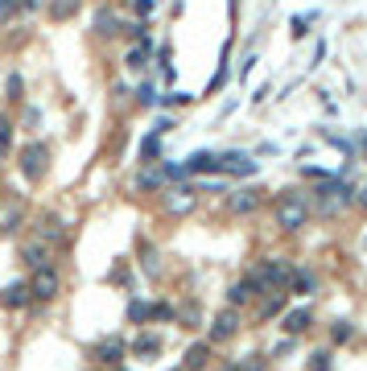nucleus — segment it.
<instances>
[{"instance_id": "f257e3e1", "label": "nucleus", "mask_w": 367, "mask_h": 371, "mask_svg": "<svg viewBox=\"0 0 367 371\" xmlns=\"http://www.w3.org/2000/svg\"><path fill=\"white\" fill-rule=\"evenodd\" d=\"M273 219H276L280 232H301L306 219H310V194H301V190H285V194L273 202Z\"/></svg>"}, {"instance_id": "f03ea898", "label": "nucleus", "mask_w": 367, "mask_h": 371, "mask_svg": "<svg viewBox=\"0 0 367 371\" xmlns=\"http://www.w3.org/2000/svg\"><path fill=\"white\" fill-rule=\"evenodd\" d=\"M289 273H293V264L285 256H264L260 268L252 273V285H256V293H280L289 285Z\"/></svg>"}, {"instance_id": "7ed1b4c3", "label": "nucleus", "mask_w": 367, "mask_h": 371, "mask_svg": "<svg viewBox=\"0 0 367 371\" xmlns=\"http://www.w3.org/2000/svg\"><path fill=\"white\" fill-rule=\"evenodd\" d=\"M21 174H25V182H42L50 174V149L42 140H33V144L21 149Z\"/></svg>"}, {"instance_id": "20e7f679", "label": "nucleus", "mask_w": 367, "mask_h": 371, "mask_svg": "<svg viewBox=\"0 0 367 371\" xmlns=\"http://www.w3.org/2000/svg\"><path fill=\"white\" fill-rule=\"evenodd\" d=\"M29 293H33V301H54V297L62 293V277H58V268H54V264L38 268L33 280H29Z\"/></svg>"}, {"instance_id": "39448f33", "label": "nucleus", "mask_w": 367, "mask_h": 371, "mask_svg": "<svg viewBox=\"0 0 367 371\" xmlns=\"http://www.w3.org/2000/svg\"><path fill=\"white\" fill-rule=\"evenodd\" d=\"M239 310H219V314H215V318H211V330H207V342H231V338H235V334H239Z\"/></svg>"}, {"instance_id": "423d86ee", "label": "nucleus", "mask_w": 367, "mask_h": 371, "mask_svg": "<svg viewBox=\"0 0 367 371\" xmlns=\"http://www.w3.org/2000/svg\"><path fill=\"white\" fill-rule=\"evenodd\" d=\"M314 198L322 202V211H334V206L343 211V206H351V202H355V190H351L347 182H322Z\"/></svg>"}, {"instance_id": "0eeeda50", "label": "nucleus", "mask_w": 367, "mask_h": 371, "mask_svg": "<svg viewBox=\"0 0 367 371\" xmlns=\"http://www.w3.org/2000/svg\"><path fill=\"white\" fill-rule=\"evenodd\" d=\"M124 355H128L124 338H103V342H95V351H91V359H95V363H103L107 371L120 368V363H124Z\"/></svg>"}, {"instance_id": "6e6552de", "label": "nucleus", "mask_w": 367, "mask_h": 371, "mask_svg": "<svg viewBox=\"0 0 367 371\" xmlns=\"http://www.w3.org/2000/svg\"><path fill=\"white\" fill-rule=\"evenodd\" d=\"M219 174H231V178H252L256 174V161L248 153H219Z\"/></svg>"}, {"instance_id": "1a4fd4ad", "label": "nucleus", "mask_w": 367, "mask_h": 371, "mask_svg": "<svg viewBox=\"0 0 367 371\" xmlns=\"http://www.w3.org/2000/svg\"><path fill=\"white\" fill-rule=\"evenodd\" d=\"M194 206H198L194 186H174V190L165 194V211H170V215H190Z\"/></svg>"}, {"instance_id": "9d476101", "label": "nucleus", "mask_w": 367, "mask_h": 371, "mask_svg": "<svg viewBox=\"0 0 367 371\" xmlns=\"http://www.w3.org/2000/svg\"><path fill=\"white\" fill-rule=\"evenodd\" d=\"M29 301H33V293H29L25 280H8V285L0 289V305H4V310H25Z\"/></svg>"}, {"instance_id": "9b49d317", "label": "nucleus", "mask_w": 367, "mask_h": 371, "mask_svg": "<svg viewBox=\"0 0 367 371\" xmlns=\"http://www.w3.org/2000/svg\"><path fill=\"white\" fill-rule=\"evenodd\" d=\"M170 182L165 178V165H140V174H137V194H153V190H161V186Z\"/></svg>"}, {"instance_id": "f8f14e48", "label": "nucleus", "mask_w": 367, "mask_h": 371, "mask_svg": "<svg viewBox=\"0 0 367 371\" xmlns=\"http://www.w3.org/2000/svg\"><path fill=\"white\" fill-rule=\"evenodd\" d=\"M256 297H260V293H256L252 277H239V280L227 289V305H231V310H244V305H252Z\"/></svg>"}, {"instance_id": "ddd939ff", "label": "nucleus", "mask_w": 367, "mask_h": 371, "mask_svg": "<svg viewBox=\"0 0 367 371\" xmlns=\"http://www.w3.org/2000/svg\"><path fill=\"white\" fill-rule=\"evenodd\" d=\"M182 169L186 174H219V153L198 149V153H190V161H186Z\"/></svg>"}, {"instance_id": "4468645a", "label": "nucleus", "mask_w": 367, "mask_h": 371, "mask_svg": "<svg viewBox=\"0 0 367 371\" xmlns=\"http://www.w3.org/2000/svg\"><path fill=\"white\" fill-rule=\"evenodd\" d=\"M21 264H29L33 273H38V268H46V264H50V248L42 243V239L25 243V248H21Z\"/></svg>"}, {"instance_id": "2eb2a0df", "label": "nucleus", "mask_w": 367, "mask_h": 371, "mask_svg": "<svg viewBox=\"0 0 367 371\" xmlns=\"http://www.w3.org/2000/svg\"><path fill=\"white\" fill-rule=\"evenodd\" d=\"M280 326H285V334H306L310 326H314V314L301 305V310H289L285 318H280Z\"/></svg>"}, {"instance_id": "dca6fc26", "label": "nucleus", "mask_w": 367, "mask_h": 371, "mask_svg": "<svg viewBox=\"0 0 367 371\" xmlns=\"http://www.w3.org/2000/svg\"><path fill=\"white\" fill-rule=\"evenodd\" d=\"M207 363H211V342H194V347L186 351L182 371H207Z\"/></svg>"}, {"instance_id": "f3484780", "label": "nucleus", "mask_w": 367, "mask_h": 371, "mask_svg": "<svg viewBox=\"0 0 367 371\" xmlns=\"http://www.w3.org/2000/svg\"><path fill=\"white\" fill-rule=\"evenodd\" d=\"M256 206H260V190H235L231 194V211L235 215H252Z\"/></svg>"}, {"instance_id": "a211bd4d", "label": "nucleus", "mask_w": 367, "mask_h": 371, "mask_svg": "<svg viewBox=\"0 0 367 371\" xmlns=\"http://www.w3.org/2000/svg\"><path fill=\"white\" fill-rule=\"evenodd\" d=\"M285 293H260V322H269V318H280L285 314Z\"/></svg>"}, {"instance_id": "6ab92c4d", "label": "nucleus", "mask_w": 367, "mask_h": 371, "mask_svg": "<svg viewBox=\"0 0 367 371\" xmlns=\"http://www.w3.org/2000/svg\"><path fill=\"white\" fill-rule=\"evenodd\" d=\"M289 289L301 293V297H310V293L318 289V277H314L310 268H293V273H289Z\"/></svg>"}, {"instance_id": "aec40b11", "label": "nucleus", "mask_w": 367, "mask_h": 371, "mask_svg": "<svg viewBox=\"0 0 367 371\" xmlns=\"http://www.w3.org/2000/svg\"><path fill=\"white\" fill-rule=\"evenodd\" d=\"M157 351H161V338L157 334H137L133 338V355H140V359H153Z\"/></svg>"}, {"instance_id": "412c9836", "label": "nucleus", "mask_w": 367, "mask_h": 371, "mask_svg": "<svg viewBox=\"0 0 367 371\" xmlns=\"http://www.w3.org/2000/svg\"><path fill=\"white\" fill-rule=\"evenodd\" d=\"M21 219H25V202L4 206V211H0V232H17V227H21Z\"/></svg>"}, {"instance_id": "4be33fe9", "label": "nucleus", "mask_w": 367, "mask_h": 371, "mask_svg": "<svg viewBox=\"0 0 367 371\" xmlns=\"http://www.w3.org/2000/svg\"><path fill=\"white\" fill-rule=\"evenodd\" d=\"M157 153H161V137L149 132V137L140 140V165H157Z\"/></svg>"}, {"instance_id": "5701e85b", "label": "nucleus", "mask_w": 367, "mask_h": 371, "mask_svg": "<svg viewBox=\"0 0 367 371\" xmlns=\"http://www.w3.org/2000/svg\"><path fill=\"white\" fill-rule=\"evenodd\" d=\"M79 13V0H50V17L54 21H70Z\"/></svg>"}, {"instance_id": "b1692460", "label": "nucleus", "mask_w": 367, "mask_h": 371, "mask_svg": "<svg viewBox=\"0 0 367 371\" xmlns=\"http://www.w3.org/2000/svg\"><path fill=\"white\" fill-rule=\"evenodd\" d=\"M116 29H120L116 13H112V8H99V17H95V33H107V38H112Z\"/></svg>"}, {"instance_id": "393cba45", "label": "nucleus", "mask_w": 367, "mask_h": 371, "mask_svg": "<svg viewBox=\"0 0 367 371\" xmlns=\"http://www.w3.org/2000/svg\"><path fill=\"white\" fill-rule=\"evenodd\" d=\"M144 62H149V38L140 42V50H128V58H124V66H128V70H144Z\"/></svg>"}, {"instance_id": "a878e982", "label": "nucleus", "mask_w": 367, "mask_h": 371, "mask_svg": "<svg viewBox=\"0 0 367 371\" xmlns=\"http://www.w3.org/2000/svg\"><path fill=\"white\" fill-rule=\"evenodd\" d=\"M128 322H133V326H149V305H144L140 297L128 301Z\"/></svg>"}, {"instance_id": "bb28decb", "label": "nucleus", "mask_w": 367, "mask_h": 371, "mask_svg": "<svg viewBox=\"0 0 367 371\" xmlns=\"http://www.w3.org/2000/svg\"><path fill=\"white\" fill-rule=\"evenodd\" d=\"M170 318H174V305H170V301L149 305V322H170Z\"/></svg>"}, {"instance_id": "cd10ccee", "label": "nucleus", "mask_w": 367, "mask_h": 371, "mask_svg": "<svg viewBox=\"0 0 367 371\" xmlns=\"http://www.w3.org/2000/svg\"><path fill=\"white\" fill-rule=\"evenodd\" d=\"M351 334H355L351 322H334L330 326V342H351Z\"/></svg>"}, {"instance_id": "c85d7f7f", "label": "nucleus", "mask_w": 367, "mask_h": 371, "mask_svg": "<svg viewBox=\"0 0 367 371\" xmlns=\"http://www.w3.org/2000/svg\"><path fill=\"white\" fill-rule=\"evenodd\" d=\"M334 363H330V351H314L310 355V371H330Z\"/></svg>"}, {"instance_id": "c756f323", "label": "nucleus", "mask_w": 367, "mask_h": 371, "mask_svg": "<svg viewBox=\"0 0 367 371\" xmlns=\"http://www.w3.org/2000/svg\"><path fill=\"white\" fill-rule=\"evenodd\" d=\"M8 144H13V124L0 116V153H8Z\"/></svg>"}, {"instance_id": "7c9ffc66", "label": "nucleus", "mask_w": 367, "mask_h": 371, "mask_svg": "<svg viewBox=\"0 0 367 371\" xmlns=\"http://www.w3.org/2000/svg\"><path fill=\"white\" fill-rule=\"evenodd\" d=\"M231 368H235V371H260V368H264V359H260V355H248L244 363H231Z\"/></svg>"}, {"instance_id": "2f4dec72", "label": "nucleus", "mask_w": 367, "mask_h": 371, "mask_svg": "<svg viewBox=\"0 0 367 371\" xmlns=\"http://www.w3.org/2000/svg\"><path fill=\"white\" fill-rule=\"evenodd\" d=\"M4 91H8V99H21V75H8Z\"/></svg>"}, {"instance_id": "473e14b6", "label": "nucleus", "mask_w": 367, "mask_h": 371, "mask_svg": "<svg viewBox=\"0 0 367 371\" xmlns=\"http://www.w3.org/2000/svg\"><path fill=\"white\" fill-rule=\"evenodd\" d=\"M13 13H17V0H0V21L13 17Z\"/></svg>"}, {"instance_id": "72a5a7b5", "label": "nucleus", "mask_w": 367, "mask_h": 371, "mask_svg": "<svg viewBox=\"0 0 367 371\" xmlns=\"http://www.w3.org/2000/svg\"><path fill=\"white\" fill-rule=\"evenodd\" d=\"M133 8H137L140 17H149L153 13V0H133Z\"/></svg>"}, {"instance_id": "f704fd0d", "label": "nucleus", "mask_w": 367, "mask_h": 371, "mask_svg": "<svg viewBox=\"0 0 367 371\" xmlns=\"http://www.w3.org/2000/svg\"><path fill=\"white\" fill-rule=\"evenodd\" d=\"M137 99L149 107V103H153V87H137Z\"/></svg>"}, {"instance_id": "c9c22d12", "label": "nucleus", "mask_w": 367, "mask_h": 371, "mask_svg": "<svg viewBox=\"0 0 367 371\" xmlns=\"http://www.w3.org/2000/svg\"><path fill=\"white\" fill-rule=\"evenodd\" d=\"M355 202H359V206H364V211H367V186H364V190H359V198H355Z\"/></svg>"}, {"instance_id": "e433bc0d", "label": "nucleus", "mask_w": 367, "mask_h": 371, "mask_svg": "<svg viewBox=\"0 0 367 371\" xmlns=\"http://www.w3.org/2000/svg\"><path fill=\"white\" fill-rule=\"evenodd\" d=\"M21 4H25V8H29V13H33V8H38V4H42V0H21Z\"/></svg>"}, {"instance_id": "4c0bfd02", "label": "nucleus", "mask_w": 367, "mask_h": 371, "mask_svg": "<svg viewBox=\"0 0 367 371\" xmlns=\"http://www.w3.org/2000/svg\"><path fill=\"white\" fill-rule=\"evenodd\" d=\"M112 371H128V368H112Z\"/></svg>"}, {"instance_id": "58836bf2", "label": "nucleus", "mask_w": 367, "mask_h": 371, "mask_svg": "<svg viewBox=\"0 0 367 371\" xmlns=\"http://www.w3.org/2000/svg\"><path fill=\"white\" fill-rule=\"evenodd\" d=\"M223 371H235V368H223Z\"/></svg>"}]
</instances>
